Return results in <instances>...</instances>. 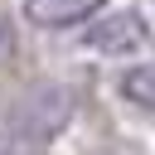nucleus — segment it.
Listing matches in <instances>:
<instances>
[{
  "mask_svg": "<svg viewBox=\"0 0 155 155\" xmlns=\"http://www.w3.org/2000/svg\"><path fill=\"white\" fill-rule=\"evenodd\" d=\"M102 0H24V15L39 24V29H63V24H78L97 10Z\"/></svg>",
  "mask_w": 155,
  "mask_h": 155,
  "instance_id": "nucleus-2",
  "label": "nucleus"
},
{
  "mask_svg": "<svg viewBox=\"0 0 155 155\" xmlns=\"http://www.w3.org/2000/svg\"><path fill=\"white\" fill-rule=\"evenodd\" d=\"M116 87H121V97L136 102L140 111H155V63H145V68H126Z\"/></svg>",
  "mask_w": 155,
  "mask_h": 155,
  "instance_id": "nucleus-3",
  "label": "nucleus"
},
{
  "mask_svg": "<svg viewBox=\"0 0 155 155\" xmlns=\"http://www.w3.org/2000/svg\"><path fill=\"white\" fill-rule=\"evenodd\" d=\"M10 53H15V19L0 10V63H5Z\"/></svg>",
  "mask_w": 155,
  "mask_h": 155,
  "instance_id": "nucleus-4",
  "label": "nucleus"
},
{
  "mask_svg": "<svg viewBox=\"0 0 155 155\" xmlns=\"http://www.w3.org/2000/svg\"><path fill=\"white\" fill-rule=\"evenodd\" d=\"M145 39H150V29L136 10H116L97 24H87V34H82V44L97 53H136V48H145Z\"/></svg>",
  "mask_w": 155,
  "mask_h": 155,
  "instance_id": "nucleus-1",
  "label": "nucleus"
}]
</instances>
